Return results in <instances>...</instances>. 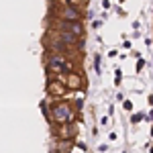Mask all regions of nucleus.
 I'll list each match as a JSON object with an SVG mask.
<instances>
[{"instance_id": "6", "label": "nucleus", "mask_w": 153, "mask_h": 153, "mask_svg": "<svg viewBox=\"0 0 153 153\" xmlns=\"http://www.w3.org/2000/svg\"><path fill=\"white\" fill-rule=\"evenodd\" d=\"M80 84V80H76V76H71V80H70V86H78Z\"/></svg>"}, {"instance_id": "5", "label": "nucleus", "mask_w": 153, "mask_h": 153, "mask_svg": "<svg viewBox=\"0 0 153 153\" xmlns=\"http://www.w3.org/2000/svg\"><path fill=\"white\" fill-rule=\"evenodd\" d=\"M59 41H61V43H68V45L80 47V45H78V37L71 35V33H65V31H59Z\"/></svg>"}, {"instance_id": "1", "label": "nucleus", "mask_w": 153, "mask_h": 153, "mask_svg": "<svg viewBox=\"0 0 153 153\" xmlns=\"http://www.w3.org/2000/svg\"><path fill=\"white\" fill-rule=\"evenodd\" d=\"M51 117H53V120H57V123H68V120L74 118V110H71L68 104H63V102H61V104L53 106Z\"/></svg>"}, {"instance_id": "8", "label": "nucleus", "mask_w": 153, "mask_h": 153, "mask_svg": "<svg viewBox=\"0 0 153 153\" xmlns=\"http://www.w3.org/2000/svg\"><path fill=\"white\" fill-rule=\"evenodd\" d=\"M123 106H125V110H131V108H133V104H131L129 100H125V104H123Z\"/></svg>"}, {"instance_id": "7", "label": "nucleus", "mask_w": 153, "mask_h": 153, "mask_svg": "<svg viewBox=\"0 0 153 153\" xmlns=\"http://www.w3.org/2000/svg\"><path fill=\"white\" fill-rule=\"evenodd\" d=\"M141 118H143V114H133V123H139Z\"/></svg>"}, {"instance_id": "2", "label": "nucleus", "mask_w": 153, "mask_h": 153, "mask_svg": "<svg viewBox=\"0 0 153 153\" xmlns=\"http://www.w3.org/2000/svg\"><path fill=\"white\" fill-rule=\"evenodd\" d=\"M57 27H59V31L71 33V35H76V37L82 35V23H80V21H61V19H59Z\"/></svg>"}, {"instance_id": "3", "label": "nucleus", "mask_w": 153, "mask_h": 153, "mask_svg": "<svg viewBox=\"0 0 153 153\" xmlns=\"http://www.w3.org/2000/svg\"><path fill=\"white\" fill-rule=\"evenodd\" d=\"M49 68L55 71H70L71 65L65 61V57H61V55H51V59H49Z\"/></svg>"}, {"instance_id": "9", "label": "nucleus", "mask_w": 153, "mask_h": 153, "mask_svg": "<svg viewBox=\"0 0 153 153\" xmlns=\"http://www.w3.org/2000/svg\"><path fill=\"white\" fill-rule=\"evenodd\" d=\"M149 104H153V96H149Z\"/></svg>"}, {"instance_id": "4", "label": "nucleus", "mask_w": 153, "mask_h": 153, "mask_svg": "<svg viewBox=\"0 0 153 153\" xmlns=\"http://www.w3.org/2000/svg\"><path fill=\"white\" fill-rule=\"evenodd\" d=\"M61 21H80V12H78V10H76V8L70 4L65 10L61 12Z\"/></svg>"}]
</instances>
